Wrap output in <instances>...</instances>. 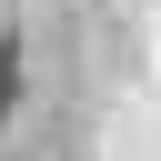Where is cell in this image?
Returning <instances> with one entry per match:
<instances>
[{"label": "cell", "mask_w": 161, "mask_h": 161, "mask_svg": "<svg viewBox=\"0 0 161 161\" xmlns=\"http://www.w3.org/2000/svg\"><path fill=\"white\" fill-rule=\"evenodd\" d=\"M20 101V30H0V111Z\"/></svg>", "instance_id": "cell-1"}]
</instances>
